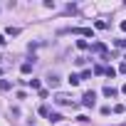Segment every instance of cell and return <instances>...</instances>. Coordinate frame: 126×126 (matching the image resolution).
Returning a JSON list of instances; mask_svg holds the SVG:
<instances>
[{"instance_id": "7c38bea8", "label": "cell", "mask_w": 126, "mask_h": 126, "mask_svg": "<svg viewBox=\"0 0 126 126\" xmlns=\"http://www.w3.org/2000/svg\"><path fill=\"white\" fill-rule=\"evenodd\" d=\"M27 84H30L32 89H40V79H27Z\"/></svg>"}, {"instance_id": "6da1fadb", "label": "cell", "mask_w": 126, "mask_h": 126, "mask_svg": "<svg viewBox=\"0 0 126 126\" xmlns=\"http://www.w3.org/2000/svg\"><path fill=\"white\" fill-rule=\"evenodd\" d=\"M82 104H84V106H94V104H96V94H94V92H87V94L82 96Z\"/></svg>"}, {"instance_id": "277c9868", "label": "cell", "mask_w": 126, "mask_h": 126, "mask_svg": "<svg viewBox=\"0 0 126 126\" xmlns=\"http://www.w3.org/2000/svg\"><path fill=\"white\" fill-rule=\"evenodd\" d=\"M92 49H94V52H99V54H106V45H101V42H94V45H92Z\"/></svg>"}, {"instance_id": "3957f363", "label": "cell", "mask_w": 126, "mask_h": 126, "mask_svg": "<svg viewBox=\"0 0 126 126\" xmlns=\"http://www.w3.org/2000/svg\"><path fill=\"white\" fill-rule=\"evenodd\" d=\"M32 67H35V62H22L20 72H22V74H30V72H32Z\"/></svg>"}, {"instance_id": "8fae6325", "label": "cell", "mask_w": 126, "mask_h": 126, "mask_svg": "<svg viewBox=\"0 0 126 126\" xmlns=\"http://www.w3.org/2000/svg\"><path fill=\"white\" fill-rule=\"evenodd\" d=\"M77 47H79V49H87L89 42H87V40H77Z\"/></svg>"}, {"instance_id": "5bb4252c", "label": "cell", "mask_w": 126, "mask_h": 126, "mask_svg": "<svg viewBox=\"0 0 126 126\" xmlns=\"http://www.w3.org/2000/svg\"><path fill=\"white\" fill-rule=\"evenodd\" d=\"M5 42H8V40H5V37H3V35H0V47H3V45H5Z\"/></svg>"}, {"instance_id": "8992f818", "label": "cell", "mask_w": 126, "mask_h": 126, "mask_svg": "<svg viewBox=\"0 0 126 126\" xmlns=\"http://www.w3.org/2000/svg\"><path fill=\"white\" fill-rule=\"evenodd\" d=\"M47 84H49V87H57V84H59V77H57V74H49V77H47Z\"/></svg>"}, {"instance_id": "52a82bcc", "label": "cell", "mask_w": 126, "mask_h": 126, "mask_svg": "<svg viewBox=\"0 0 126 126\" xmlns=\"http://www.w3.org/2000/svg\"><path fill=\"white\" fill-rule=\"evenodd\" d=\"M67 82H69L72 87H77V84L82 82V77H79V74H69V79H67Z\"/></svg>"}, {"instance_id": "ba28073f", "label": "cell", "mask_w": 126, "mask_h": 126, "mask_svg": "<svg viewBox=\"0 0 126 126\" xmlns=\"http://www.w3.org/2000/svg\"><path fill=\"white\" fill-rule=\"evenodd\" d=\"M47 119H49L52 124H59V121H62V114H57V111H52V114H49Z\"/></svg>"}, {"instance_id": "9a60e30c", "label": "cell", "mask_w": 126, "mask_h": 126, "mask_svg": "<svg viewBox=\"0 0 126 126\" xmlns=\"http://www.w3.org/2000/svg\"><path fill=\"white\" fill-rule=\"evenodd\" d=\"M121 30H126V20H124V22H121Z\"/></svg>"}, {"instance_id": "4fadbf2b", "label": "cell", "mask_w": 126, "mask_h": 126, "mask_svg": "<svg viewBox=\"0 0 126 126\" xmlns=\"http://www.w3.org/2000/svg\"><path fill=\"white\" fill-rule=\"evenodd\" d=\"M116 45H119V47H126V40H119Z\"/></svg>"}, {"instance_id": "30bf717a", "label": "cell", "mask_w": 126, "mask_h": 126, "mask_svg": "<svg viewBox=\"0 0 126 126\" xmlns=\"http://www.w3.org/2000/svg\"><path fill=\"white\" fill-rule=\"evenodd\" d=\"M5 32H8V35H10V37H17V35H20V27H8V30H5Z\"/></svg>"}, {"instance_id": "7a4b0ae2", "label": "cell", "mask_w": 126, "mask_h": 126, "mask_svg": "<svg viewBox=\"0 0 126 126\" xmlns=\"http://www.w3.org/2000/svg\"><path fill=\"white\" fill-rule=\"evenodd\" d=\"M54 101H57V104H62V106H67V104H72V99H69L67 94H57V99H54ZM72 106H74V104H72Z\"/></svg>"}, {"instance_id": "5b68a950", "label": "cell", "mask_w": 126, "mask_h": 126, "mask_svg": "<svg viewBox=\"0 0 126 126\" xmlns=\"http://www.w3.org/2000/svg\"><path fill=\"white\" fill-rule=\"evenodd\" d=\"M116 94H119V92H116L114 87H104V96H109V99H114Z\"/></svg>"}, {"instance_id": "9c48e42d", "label": "cell", "mask_w": 126, "mask_h": 126, "mask_svg": "<svg viewBox=\"0 0 126 126\" xmlns=\"http://www.w3.org/2000/svg\"><path fill=\"white\" fill-rule=\"evenodd\" d=\"M10 87H13V84H10L8 79H0V92H8Z\"/></svg>"}]
</instances>
